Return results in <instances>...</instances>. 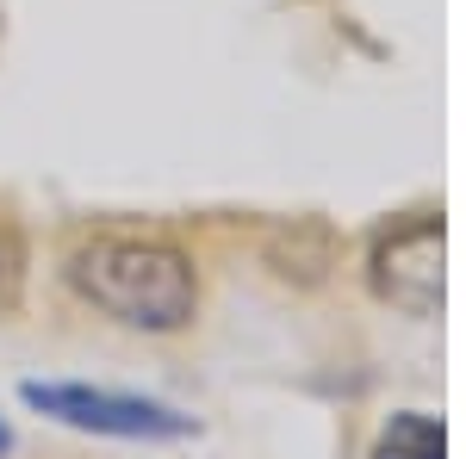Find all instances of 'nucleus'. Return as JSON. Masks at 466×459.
<instances>
[{"label": "nucleus", "mask_w": 466, "mask_h": 459, "mask_svg": "<svg viewBox=\"0 0 466 459\" xmlns=\"http://www.w3.org/2000/svg\"><path fill=\"white\" fill-rule=\"evenodd\" d=\"M373 459H448V434H441V423H435V416L404 410V416H392V423H386V434H380Z\"/></svg>", "instance_id": "4"}, {"label": "nucleus", "mask_w": 466, "mask_h": 459, "mask_svg": "<svg viewBox=\"0 0 466 459\" xmlns=\"http://www.w3.org/2000/svg\"><path fill=\"white\" fill-rule=\"evenodd\" d=\"M19 397L56 416L69 428H87V434H118V441H187L193 434V416H180L168 404H149V397H118V391H94V385H19Z\"/></svg>", "instance_id": "2"}, {"label": "nucleus", "mask_w": 466, "mask_h": 459, "mask_svg": "<svg viewBox=\"0 0 466 459\" xmlns=\"http://www.w3.org/2000/svg\"><path fill=\"white\" fill-rule=\"evenodd\" d=\"M19 280H25V248H19V230L0 217V317L19 304Z\"/></svg>", "instance_id": "5"}, {"label": "nucleus", "mask_w": 466, "mask_h": 459, "mask_svg": "<svg viewBox=\"0 0 466 459\" xmlns=\"http://www.w3.org/2000/svg\"><path fill=\"white\" fill-rule=\"evenodd\" d=\"M373 292L410 311V317H435L441 311V217L423 212L398 224L392 236L373 248Z\"/></svg>", "instance_id": "3"}, {"label": "nucleus", "mask_w": 466, "mask_h": 459, "mask_svg": "<svg viewBox=\"0 0 466 459\" xmlns=\"http://www.w3.org/2000/svg\"><path fill=\"white\" fill-rule=\"evenodd\" d=\"M0 454H13V428L0 423Z\"/></svg>", "instance_id": "6"}, {"label": "nucleus", "mask_w": 466, "mask_h": 459, "mask_svg": "<svg viewBox=\"0 0 466 459\" xmlns=\"http://www.w3.org/2000/svg\"><path fill=\"white\" fill-rule=\"evenodd\" d=\"M69 285L112 323L149 329V335L187 329L199 311L193 261L168 243H137V236H100V243L75 248Z\"/></svg>", "instance_id": "1"}]
</instances>
